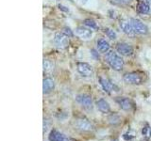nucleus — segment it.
<instances>
[{"label": "nucleus", "instance_id": "f257e3e1", "mask_svg": "<svg viewBox=\"0 0 151 141\" xmlns=\"http://www.w3.org/2000/svg\"><path fill=\"white\" fill-rule=\"evenodd\" d=\"M105 59L108 62V64L114 70H121L124 67V60L121 56H118L116 53H114L113 51L108 52L105 56Z\"/></svg>", "mask_w": 151, "mask_h": 141}, {"label": "nucleus", "instance_id": "f03ea898", "mask_svg": "<svg viewBox=\"0 0 151 141\" xmlns=\"http://www.w3.org/2000/svg\"><path fill=\"white\" fill-rule=\"evenodd\" d=\"M131 26L133 27V30L135 32V34H140V35H145L148 32V28L144 23H142L138 19L131 18L129 19Z\"/></svg>", "mask_w": 151, "mask_h": 141}, {"label": "nucleus", "instance_id": "7ed1b4c3", "mask_svg": "<svg viewBox=\"0 0 151 141\" xmlns=\"http://www.w3.org/2000/svg\"><path fill=\"white\" fill-rule=\"evenodd\" d=\"M54 42L58 48L65 49L69 45V37L63 34V32L56 33L54 38Z\"/></svg>", "mask_w": 151, "mask_h": 141}, {"label": "nucleus", "instance_id": "20e7f679", "mask_svg": "<svg viewBox=\"0 0 151 141\" xmlns=\"http://www.w3.org/2000/svg\"><path fill=\"white\" fill-rule=\"evenodd\" d=\"M124 81L127 84L131 85H139L143 82V77L138 73H129L124 76Z\"/></svg>", "mask_w": 151, "mask_h": 141}, {"label": "nucleus", "instance_id": "39448f33", "mask_svg": "<svg viewBox=\"0 0 151 141\" xmlns=\"http://www.w3.org/2000/svg\"><path fill=\"white\" fill-rule=\"evenodd\" d=\"M77 70L84 77H90V76H92V74H93L92 66L85 62H78L77 64Z\"/></svg>", "mask_w": 151, "mask_h": 141}, {"label": "nucleus", "instance_id": "423d86ee", "mask_svg": "<svg viewBox=\"0 0 151 141\" xmlns=\"http://www.w3.org/2000/svg\"><path fill=\"white\" fill-rule=\"evenodd\" d=\"M119 26L123 30V32L126 33L127 35H129V36H134L135 35V32L133 30V27H132V26H131L130 20L123 19V20H121L119 23Z\"/></svg>", "mask_w": 151, "mask_h": 141}, {"label": "nucleus", "instance_id": "0eeeda50", "mask_svg": "<svg viewBox=\"0 0 151 141\" xmlns=\"http://www.w3.org/2000/svg\"><path fill=\"white\" fill-rule=\"evenodd\" d=\"M116 51L122 56H130L133 53V48L127 43H118L116 45Z\"/></svg>", "mask_w": 151, "mask_h": 141}, {"label": "nucleus", "instance_id": "6e6552de", "mask_svg": "<svg viewBox=\"0 0 151 141\" xmlns=\"http://www.w3.org/2000/svg\"><path fill=\"white\" fill-rule=\"evenodd\" d=\"M49 141H70V139L63 134L60 133L57 130H52L48 136Z\"/></svg>", "mask_w": 151, "mask_h": 141}, {"label": "nucleus", "instance_id": "1a4fd4ad", "mask_svg": "<svg viewBox=\"0 0 151 141\" xmlns=\"http://www.w3.org/2000/svg\"><path fill=\"white\" fill-rule=\"evenodd\" d=\"M76 34L79 38H81V39L87 40L92 37V30L88 29V28H85L83 26H79L76 29Z\"/></svg>", "mask_w": 151, "mask_h": 141}, {"label": "nucleus", "instance_id": "9d476101", "mask_svg": "<svg viewBox=\"0 0 151 141\" xmlns=\"http://www.w3.org/2000/svg\"><path fill=\"white\" fill-rule=\"evenodd\" d=\"M77 101L82 106L86 107V108H90L92 107V99L88 95H84V94H81V95H78L77 97Z\"/></svg>", "mask_w": 151, "mask_h": 141}, {"label": "nucleus", "instance_id": "9b49d317", "mask_svg": "<svg viewBox=\"0 0 151 141\" xmlns=\"http://www.w3.org/2000/svg\"><path fill=\"white\" fill-rule=\"evenodd\" d=\"M55 87L54 81L51 78H45L44 79V82H42V90H44L45 94H47L53 90V88Z\"/></svg>", "mask_w": 151, "mask_h": 141}, {"label": "nucleus", "instance_id": "f8f14e48", "mask_svg": "<svg viewBox=\"0 0 151 141\" xmlns=\"http://www.w3.org/2000/svg\"><path fill=\"white\" fill-rule=\"evenodd\" d=\"M77 127L78 129L81 131H91L93 130V125L90 123L87 120H79L77 122Z\"/></svg>", "mask_w": 151, "mask_h": 141}, {"label": "nucleus", "instance_id": "ddd939ff", "mask_svg": "<svg viewBox=\"0 0 151 141\" xmlns=\"http://www.w3.org/2000/svg\"><path fill=\"white\" fill-rule=\"evenodd\" d=\"M97 49L101 53H108V51L110 50V44L106 40L100 39L97 41Z\"/></svg>", "mask_w": 151, "mask_h": 141}, {"label": "nucleus", "instance_id": "4468645a", "mask_svg": "<svg viewBox=\"0 0 151 141\" xmlns=\"http://www.w3.org/2000/svg\"><path fill=\"white\" fill-rule=\"evenodd\" d=\"M96 106L98 110L102 113H108L110 111V105H109V103L104 99H100V100L96 102Z\"/></svg>", "mask_w": 151, "mask_h": 141}, {"label": "nucleus", "instance_id": "2eb2a0df", "mask_svg": "<svg viewBox=\"0 0 151 141\" xmlns=\"http://www.w3.org/2000/svg\"><path fill=\"white\" fill-rule=\"evenodd\" d=\"M100 84H101L103 89L106 92H111L113 89V88H114L112 83L110 81V80H108L107 78H100Z\"/></svg>", "mask_w": 151, "mask_h": 141}, {"label": "nucleus", "instance_id": "dca6fc26", "mask_svg": "<svg viewBox=\"0 0 151 141\" xmlns=\"http://www.w3.org/2000/svg\"><path fill=\"white\" fill-rule=\"evenodd\" d=\"M118 103H119V105L121 106L122 109H124V110H130L132 108V103L129 99H127V98L119 99Z\"/></svg>", "mask_w": 151, "mask_h": 141}, {"label": "nucleus", "instance_id": "f3484780", "mask_svg": "<svg viewBox=\"0 0 151 141\" xmlns=\"http://www.w3.org/2000/svg\"><path fill=\"white\" fill-rule=\"evenodd\" d=\"M137 9H138V11L140 13H143V14L148 13L150 9L149 4L146 1H140L138 4V7H137Z\"/></svg>", "mask_w": 151, "mask_h": 141}, {"label": "nucleus", "instance_id": "a211bd4d", "mask_svg": "<svg viewBox=\"0 0 151 141\" xmlns=\"http://www.w3.org/2000/svg\"><path fill=\"white\" fill-rule=\"evenodd\" d=\"M42 67H44V70L45 73H51L54 70V64L51 61L45 59L44 63H42Z\"/></svg>", "mask_w": 151, "mask_h": 141}, {"label": "nucleus", "instance_id": "6ab92c4d", "mask_svg": "<svg viewBox=\"0 0 151 141\" xmlns=\"http://www.w3.org/2000/svg\"><path fill=\"white\" fill-rule=\"evenodd\" d=\"M84 25L88 27H90L91 29H97L98 28L96 23L93 20H91V19H86V20H84Z\"/></svg>", "mask_w": 151, "mask_h": 141}, {"label": "nucleus", "instance_id": "aec40b11", "mask_svg": "<svg viewBox=\"0 0 151 141\" xmlns=\"http://www.w3.org/2000/svg\"><path fill=\"white\" fill-rule=\"evenodd\" d=\"M104 33H105V34L107 35V37L110 38L111 40H115L116 39V33L112 29H111V28H105Z\"/></svg>", "mask_w": 151, "mask_h": 141}, {"label": "nucleus", "instance_id": "412c9836", "mask_svg": "<svg viewBox=\"0 0 151 141\" xmlns=\"http://www.w3.org/2000/svg\"><path fill=\"white\" fill-rule=\"evenodd\" d=\"M142 135L146 138H149L151 136V128L148 125H145L143 128V130H142Z\"/></svg>", "mask_w": 151, "mask_h": 141}, {"label": "nucleus", "instance_id": "4be33fe9", "mask_svg": "<svg viewBox=\"0 0 151 141\" xmlns=\"http://www.w3.org/2000/svg\"><path fill=\"white\" fill-rule=\"evenodd\" d=\"M109 121H110L111 124L115 125V124H118L120 122V118L118 117L117 115L113 114V115H111L110 118H109Z\"/></svg>", "mask_w": 151, "mask_h": 141}, {"label": "nucleus", "instance_id": "5701e85b", "mask_svg": "<svg viewBox=\"0 0 151 141\" xmlns=\"http://www.w3.org/2000/svg\"><path fill=\"white\" fill-rule=\"evenodd\" d=\"M61 32H63V34H65L66 36H68V37H73V32L69 27H63V31H61Z\"/></svg>", "mask_w": 151, "mask_h": 141}, {"label": "nucleus", "instance_id": "b1692460", "mask_svg": "<svg viewBox=\"0 0 151 141\" xmlns=\"http://www.w3.org/2000/svg\"><path fill=\"white\" fill-rule=\"evenodd\" d=\"M130 1L131 0H112V2L117 5H125V4L129 3Z\"/></svg>", "mask_w": 151, "mask_h": 141}, {"label": "nucleus", "instance_id": "393cba45", "mask_svg": "<svg viewBox=\"0 0 151 141\" xmlns=\"http://www.w3.org/2000/svg\"><path fill=\"white\" fill-rule=\"evenodd\" d=\"M123 138H124L125 140H130L133 138V135H129V134H126L123 135Z\"/></svg>", "mask_w": 151, "mask_h": 141}, {"label": "nucleus", "instance_id": "a878e982", "mask_svg": "<svg viewBox=\"0 0 151 141\" xmlns=\"http://www.w3.org/2000/svg\"><path fill=\"white\" fill-rule=\"evenodd\" d=\"M47 129H48V120H44V132L47 131Z\"/></svg>", "mask_w": 151, "mask_h": 141}, {"label": "nucleus", "instance_id": "bb28decb", "mask_svg": "<svg viewBox=\"0 0 151 141\" xmlns=\"http://www.w3.org/2000/svg\"><path fill=\"white\" fill-rule=\"evenodd\" d=\"M59 8H60V9H61V11H69L68 9H65L66 7L63 6V5H59Z\"/></svg>", "mask_w": 151, "mask_h": 141}, {"label": "nucleus", "instance_id": "cd10ccee", "mask_svg": "<svg viewBox=\"0 0 151 141\" xmlns=\"http://www.w3.org/2000/svg\"><path fill=\"white\" fill-rule=\"evenodd\" d=\"M148 1H151V0H148Z\"/></svg>", "mask_w": 151, "mask_h": 141}]
</instances>
